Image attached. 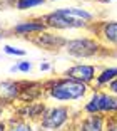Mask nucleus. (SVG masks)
<instances>
[{
  "label": "nucleus",
  "instance_id": "23",
  "mask_svg": "<svg viewBox=\"0 0 117 131\" xmlns=\"http://www.w3.org/2000/svg\"><path fill=\"white\" fill-rule=\"evenodd\" d=\"M0 131H8V123H7V119H0Z\"/></svg>",
  "mask_w": 117,
  "mask_h": 131
},
{
  "label": "nucleus",
  "instance_id": "9",
  "mask_svg": "<svg viewBox=\"0 0 117 131\" xmlns=\"http://www.w3.org/2000/svg\"><path fill=\"white\" fill-rule=\"evenodd\" d=\"M92 30H94L95 37L106 47H115L117 49V20L95 22Z\"/></svg>",
  "mask_w": 117,
  "mask_h": 131
},
{
  "label": "nucleus",
  "instance_id": "13",
  "mask_svg": "<svg viewBox=\"0 0 117 131\" xmlns=\"http://www.w3.org/2000/svg\"><path fill=\"white\" fill-rule=\"evenodd\" d=\"M44 97V82H27L23 81L22 94H20L19 103H34V101H42Z\"/></svg>",
  "mask_w": 117,
  "mask_h": 131
},
{
  "label": "nucleus",
  "instance_id": "12",
  "mask_svg": "<svg viewBox=\"0 0 117 131\" xmlns=\"http://www.w3.org/2000/svg\"><path fill=\"white\" fill-rule=\"evenodd\" d=\"M23 81H0V103L8 106L20 99Z\"/></svg>",
  "mask_w": 117,
  "mask_h": 131
},
{
  "label": "nucleus",
  "instance_id": "6",
  "mask_svg": "<svg viewBox=\"0 0 117 131\" xmlns=\"http://www.w3.org/2000/svg\"><path fill=\"white\" fill-rule=\"evenodd\" d=\"M49 30L47 24L42 20V17H32L27 20H20L15 25H12L8 32L14 35H20V37H35V35L42 34V32Z\"/></svg>",
  "mask_w": 117,
  "mask_h": 131
},
{
  "label": "nucleus",
  "instance_id": "24",
  "mask_svg": "<svg viewBox=\"0 0 117 131\" xmlns=\"http://www.w3.org/2000/svg\"><path fill=\"white\" fill-rule=\"evenodd\" d=\"M10 72H19V66H12V67H10Z\"/></svg>",
  "mask_w": 117,
  "mask_h": 131
},
{
  "label": "nucleus",
  "instance_id": "17",
  "mask_svg": "<svg viewBox=\"0 0 117 131\" xmlns=\"http://www.w3.org/2000/svg\"><path fill=\"white\" fill-rule=\"evenodd\" d=\"M4 52L8 56H15V57H23V56L27 54L25 49H19V47H14V46H8V44H5L4 46Z\"/></svg>",
  "mask_w": 117,
  "mask_h": 131
},
{
  "label": "nucleus",
  "instance_id": "18",
  "mask_svg": "<svg viewBox=\"0 0 117 131\" xmlns=\"http://www.w3.org/2000/svg\"><path fill=\"white\" fill-rule=\"evenodd\" d=\"M106 131H117V116H109L107 118Z\"/></svg>",
  "mask_w": 117,
  "mask_h": 131
},
{
  "label": "nucleus",
  "instance_id": "25",
  "mask_svg": "<svg viewBox=\"0 0 117 131\" xmlns=\"http://www.w3.org/2000/svg\"><path fill=\"white\" fill-rule=\"evenodd\" d=\"M5 35H7V32H5V30H2V29H0V40H2V39H4Z\"/></svg>",
  "mask_w": 117,
  "mask_h": 131
},
{
  "label": "nucleus",
  "instance_id": "19",
  "mask_svg": "<svg viewBox=\"0 0 117 131\" xmlns=\"http://www.w3.org/2000/svg\"><path fill=\"white\" fill-rule=\"evenodd\" d=\"M17 66H19V72H25V74H27V72H30L32 67H34L30 61H20Z\"/></svg>",
  "mask_w": 117,
  "mask_h": 131
},
{
  "label": "nucleus",
  "instance_id": "11",
  "mask_svg": "<svg viewBox=\"0 0 117 131\" xmlns=\"http://www.w3.org/2000/svg\"><path fill=\"white\" fill-rule=\"evenodd\" d=\"M49 104L45 101H34V103H20L19 108H15V116L22 118V119H29L38 123L42 114L45 113Z\"/></svg>",
  "mask_w": 117,
  "mask_h": 131
},
{
  "label": "nucleus",
  "instance_id": "15",
  "mask_svg": "<svg viewBox=\"0 0 117 131\" xmlns=\"http://www.w3.org/2000/svg\"><path fill=\"white\" fill-rule=\"evenodd\" d=\"M114 79H117V67H102L97 72V77H95L92 89H104Z\"/></svg>",
  "mask_w": 117,
  "mask_h": 131
},
{
  "label": "nucleus",
  "instance_id": "14",
  "mask_svg": "<svg viewBox=\"0 0 117 131\" xmlns=\"http://www.w3.org/2000/svg\"><path fill=\"white\" fill-rule=\"evenodd\" d=\"M7 123H8V131H40L38 123L22 119V118H19L15 114L7 118Z\"/></svg>",
  "mask_w": 117,
  "mask_h": 131
},
{
  "label": "nucleus",
  "instance_id": "21",
  "mask_svg": "<svg viewBox=\"0 0 117 131\" xmlns=\"http://www.w3.org/2000/svg\"><path fill=\"white\" fill-rule=\"evenodd\" d=\"M38 69L42 71V72H47V71L52 69V66L49 64V62H40V66H38Z\"/></svg>",
  "mask_w": 117,
  "mask_h": 131
},
{
  "label": "nucleus",
  "instance_id": "3",
  "mask_svg": "<svg viewBox=\"0 0 117 131\" xmlns=\"http://www.w3.org/2000/svg\"><path fill=\"white\" fill-rule=\"evenodd\" d=\"M80 111L84 114H104L106 118L117 116V96L109 91L92 89Z\"/></svg>",
  "mask_w": 117,
  "mask_h": 131
},
{
  "label": "nucleus",
  "instance_id": "10",
  "mask_svg": "<svg viewBox=\"0 0 117 131\" xmlns=\"http://www.w3.org/2000/svg\"><path fill=\"white\" fill-rule=\"evenodd\" d=\"M30 42L35 44L37 47H40V49H45V50H60V49L65 47L67 39H65L64 35H60L59 32L49 29V30H45V32H42V34L35 35V37H32Z\"/></svg>",
  "mask_w": 117,
  "mask_h": 131
},
{
  "label": "nucleus",
  "instance_id": "20",
  "mask_svg": "<svg viewBox=\"0 0 117 131\" xmlns=\"http://www.w3.org/2000/svg\"><path fill=\"white\" fill-rule=\"evenodd\" d=\"M107 91H109L110 94H115V96H117V79H114V81L107 86Z\"/></svg>",
  "mask_w": 117,
  "mask_h": 131
},
{
  "label": "nucleus",
  "instance_id": "7",
  "mask_svg": "<svg viewBox=\"0 0 117 131\" xmlns=\"http://www.w3.org/2000/svg\"><path fill=\"white\" fill-rule=\"evenodd\" d=\"M107 118L104 114H84L75 116L69 131H106Z\"/></svg>",
  "mask_w": 117,
  "mask_h": 131
},
{
  "label": "nucleus",
  "instance_id": "2",
  "mask_svg": "<svg viewBox=\"0 0 117 131\" xmlns=\"http://www.w3.org/2000/svg\"><path fill=\"white\" fill-rule=\"evenodd\" d=\"M74 118V111L69 104H52L47 106L45 113L38 121V126L40 131H65Z\"/></svg>",
  "mask_w": 117,
  "mask_h": 131
},
{
  "label": "nucleus",
  "instance_id": "26",
  "mask_svg": "<svg viewBox=\"0 0 117 131\" xmlns=\"http://www.w3.org/2000/svg\"><path fill=\"white\" fill-rule=\"evenodd\" d=\"M110 2H114V0H110Z\"/></svg>",
  "mask_w": 117,
  "mask_h": 131
},
{
  "label": "nucleus",
  "instance_id": "5",
  "mask_svg": "<svg viewBox=\"0 0 117 131\" xmlns=\"http://www.w3.org/2000/svg\"><path fill=\"white\" fill-rule=\"evenodd\" d=\"M42 20L47 24V27L50 30H85V29H92L94 25L92 24H87L84 20H77V19H72L69 17L67 14L62 12V8H55L52 12H47L44 15H40Z\"/></svg>",
  "mask_w": 117,
  "mask_h": 131
},
{
  "label": "nucleus",
  "instance_id": "16",
  "mask_svg": "<svg viewBox=\"0 0 117 131\" xmlns=\"http://www.w3.org/2000/svg\"><path fill=\"white\" fill-rule=\"evenodd\" d=\"M47 0H14V7L17 10H29L34 7H40L44 5Z\"/></svg>",
  "mask_w": 117,
  "mask_h": 131
},
{
  "label": "nucleus",
  "instance_id": "22",
  "mask_svg": "<svg viewBox=\"0 0 117 131\" xmlns=\"http://www.w3.org/2000/svg\"><path fill=\"white\" fill-rule=\"evenodd\" d=\"M5 116H7V106L0 103V119H5Z\"/></svg>",
  "mask_w": 117,
  "mask_h": 131
},
{
  "label": "nucleus",
  "instance_id": "4",
  "mask_svg": "<svg viewBox=\"0 0 117 131\" xmlns=\"http://www.w3.org/2000/svg\"><path fill=\"white\" fill-rule=\"evenodd\" d=\"M64 50L69 56L77 59H89L107 52V47L99 40L97 37H77V39H67Z\"/></svg>",
  "mask_w": 117,
  "mask_h": 131
},
{
  "label": "nucleus",
  "instance_id": "1",
  "mask_svg": "<svg viewBox=\"0 0 117 131\" xmlns=\"http://www.w3.org/2000/svg\"><path fill=\"white\" fill-rule=\"evenodd\" d=\"M92 93V86H87L70 77H52L44 82V97L55 103H75L87 99Z\"/></svg>",
  "mask_w": 117,
  "mask_h": 131
},
{
  "label": "nucleus",
  "instance_id": "8",
  "mask_svg": "<svg viewBox=\"0 0 117 131\" xmlns=\"http://www.w3.org/2000/svg\"><path fill=\"white\" fill-rule=\"evenodd\" d=\"M97 72H99V69L94 64H82V62H80V64H74V66H70L69 69H65L62 76L75 79V81L84 82V84H87V86H94Z\"/></svg>",
  "mask_w": 117,
  "mask_h": 131
}]
</instances>
